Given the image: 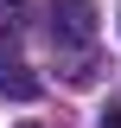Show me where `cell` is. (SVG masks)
<instances>
[{"label": "cell", "mask_w": 121, "mask_h": 128, "mask_svg": "<svg viewBox=\"0 0 121 128\" xmlns=\"http://www.w3.org/2000/svg\"><path fill=\"white\" fill-rule=\"evenodd\" d=\"M51 45L58 51H89L96 45V6L89 0H51Z\"/></svg>", "instance_id": "1"}, {"label": "cell", "mask_w": 121, "mask_h": 128, "mask_svg": "<svg viewBox=\"0 0 121 128\" xmlns=\"http://www.w3.org/2000/svg\"><path fill=\"white\" fill-rule=\"evenodd\" d=\"M0 96H13V102H32V96H38V77H32L26 58H13L6 45H0Z\"/></svg>", "instance_id": "2"}, {"label": "cell", "mask_w": 121, "mask_h": 128, "mask_svg": "<svg viewBox=\"0 0 121 128\" xmlns=\"http://www.w3.org/2000/svg\"><path fill=\"white\" fill-rule=\"evenodd\" d=\"M96 128H121V102H102V115H96Z\"/></svg>", "instance_id": "4"}, {"label": "cell", "mask_w": 121, "mask_h": 128, "mask_svg": "<svg viewBox=\"0 0 121 128\" xmlns=\"http://www.w3.org/2000/svg\"><path fill=\"white\" fill-rule=\"evenodd\" d=\"M26 128H38V122H26Z\"/></svg>", "instance_id": "5"}, {"label": "cell", "mask_w": 121, "mask_h": 128, "mask_svg": "<svg viewBox=\"0 0 121 128\" xmlns=\"http://www.w3.org/2000/svg\"><path fill=\"white\" fill-rule=\"evenodd\" d=\"M19 19H26V0H0V26L13 32V26H19Z\"/></svg>", "instance_id": "3"}]
</instances>
